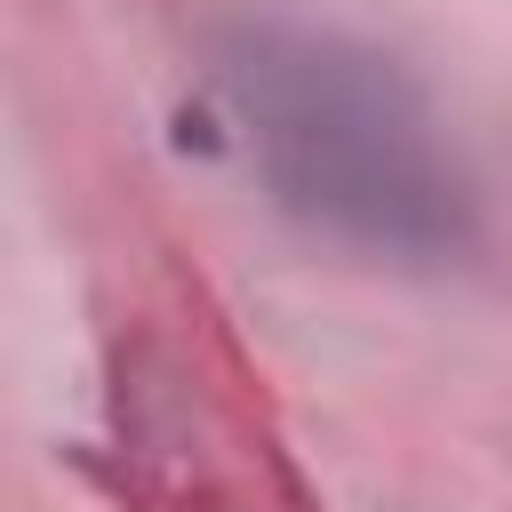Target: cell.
<instances>
[{
    "instance_id": "obj_1",
    "label": "cell",
    "mask_w": 512,
    "mask_h": 512,
    "mask_svg": "<svg viewBox=\"0 0 512 512\" xmlns=\"http://www.w3.org/2000/svg\"><path fill=\"white\" fill-rule=\"evenodd\" d=\"M224 88L240 104L264 184L312 232L400 264H440L464 248V176L432 128V104L392 56L336 32L264 24L232 40Z\"/></svg>"
}]
</instances>
